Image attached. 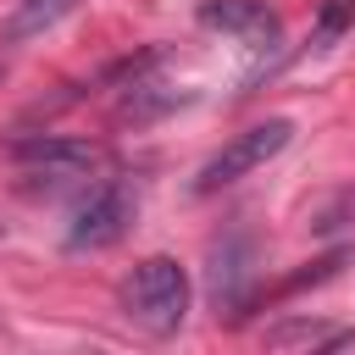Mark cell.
Returning <instances> with one entry per match:
<instances>
[{"instance_id": "1", "label": "cell", "mask_w": 355, "mask_h": 355, "mask_svg": "<svg viewBox=\"0 0 355 355\" xmlns=\"http://www.w3.org/2000/svg\"><path fill=\"white\" fill-rule=\"evenodd\" d=\"M189 272L172 261V255H144L128 283H122V311L133 327H144L150 338H172L189 316Z\"/></svg>"}, {"instance_id": "2", "label": "cell", "mask_w": 355, "mask_h": 355, "mask_svg": "<svg viewBox=\"0 0 355 355\" xmlns=\"http://www.w3.org/2000/svg\"><path fill=\"white\" fill-rule=\"evenodd\" d=\"M288 139H294V122H288V116H266V122H255V128L233 133V139H227V144L200 166L194 194H216V189H227V183L250 178L255 166H266L272 155H283V150H288Z\"/></svg>"}, {"instance_id": "7", "label": "cell", "mask_w": 355, "mask_h": 355, "mask_svg": "<svg viewBox=\"0 0 355 355\" xmlns=\"http://www.w3.org/2000/svg\"><path fill=\"white\" fill-rule=\"evenodd\" d=\"M349 28H355V0H322L316 6V22H311V50H327Z\"/></svg>"}, {"instance_id": "4", "label": "cell", "mask_w": 355, "mask_h": 355, "mask_svg": "<svg viewBox=\"0 0 355 355\" xmlns=\"http://www.w3.org/2000/svg\"><path fill=\"white\" fill-rule=\"evenodd\" d=\"M6 155L17 166H28L33 178H83L105 166V150L94 139H72V133H17L6 144Z\"/></svg>"}, {"instance_id": "5", "label": "cell", "mask_w": 355, "mask_h": 355, "mask_svg": "<svg viewBox=\"0 0 355 355\" xmlns=\"http://www.w3.org/2000/svg\"><path fill=\"white\" fill-rule=\"evenodd\" d=\"M194 17H200L205 28L233 33V39L250 44V50H277V44H283V17H277L266 0H200Z\"/></svg>"}, {"instance_id": "3", "label": "cell", "mask_w": 355, "mask_h": 355, "mask_svg": "<svg viewBox=\"0 0 355 355\" xmlns=\"http://www.w3.org/2000/svg\"><path fill=\"white\" fill-rule=\"evenodd\" d=\"M139 216V194L122 183V178H105L83 194V205L72 211V227H67V250L83 255V250H111Z\"/></svg>"}, {"instance_id": "9", "label": "cell", "mask_w": 355, "mask_h": 355, "mask_svg": "<svg viewBox=\"0 0 355 355\" xmlns=\"http://www.w3.org/2000/svg\"><path fill=\"white\" fill-rule=\"evenodd\" d=\"M0 233H6V227H0Z\"/></svg>"}, {"instance_id": "6", "label": "cell", "mask_w": 355, "mask_h": 355, "mask_svg": "<svg viewBox=\"0 0 355 355\" xmlns=\"http://www.w3.org/2000/svg\"><path fill=\"white\" fill-rule=\"evenodd\" d=\"M78 6H83V0H17L11 17H6V28H0V39H6V44H28V39L50 33L55 22H67Z\"/></svg>"}, {"instance_id": "8", "label": "cell", "mask_w": 355, "mask_h": 355, "mask_svg": "<svg viewBox=\"0 0 355 355\" xmlns=\"http://www.w3.org/2000/svg\"><path fill=\"white\" fill-rule=\"evenodd\" d=\"M0 78H6V61H0Z\"/></svg>"}]
</instances>
